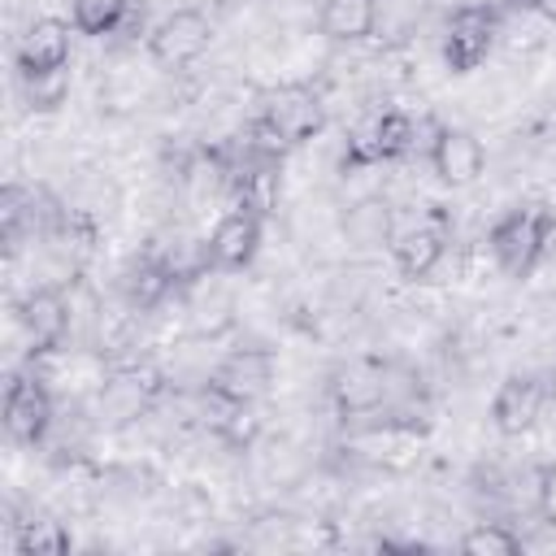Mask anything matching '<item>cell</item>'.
Masks as SVG:
<instances>
[{
	"instance_id": "cell-4",
	"label": "cell",
	"mask_w": 556,
	"mask_h": 556,
	"mask_svg": "<svg viewBox=\"0 0 556 556\" xmlns=\"http://www.w3.org/2000/svg\"><path fill=\"white\" fill-rule=\"evenodd\" d=\"M282 143H287V152L291 148H300V143H308L313 135H321V126H326V104H321V96L308 87V83H282V87H274V91H265L261 96V113H256Z\"/></svg>"
},
{
	"instance_id": "cell-8",
	"label": "cell",
	"mask_w": 556,
	"mask_h": 556,
	"mask_svg": "<svg viewBox=\"0 0 556 556\" xmlns=\"http://www.w3.org/2000/svg\"><path fill=\"white\" fill-rule=\"evenodd\" d=\"M261 222L265 217H256L248 208H226L204 239V269H213V274L248 269L261 252Z\"/></svg>"
},
{
	"instance_id": "cell-16",
	"label": "cell",
	"mask_w": 556,
	"mask_h": 556,
	"mask_svg": "<svg viewBox=\"0 0 556 556\" xmlns=\"http://www.w3.org/2000/svg\"><path fill=\"white\" fill-rule=\"evenodd\" d=\"M343 235L352 248L374 252V248H391L395 239V213L382 195H365L343 213Z\"/></svg>"
},
{
	"instance_id": "cell-11",
	"label": "cell",
	"mask_w": 556,
	"mask_h": 556,
	"mask_svg": "<svg viewBox=\"0 0 556 556\" xmlns=\"http://www.w3.org/2000/svg\"><path fill=\"white\" fill-rule=\"evenodd\" d=\"M543 404H547V387L534 378V374H508L500 387H495V400H491V421L504 439H517L526 430L539 426L543 417Z\"/></svg>"
},
{
	"instance_id": "cell-2",
	"label": "cell",
	"mask_w": 556,
	"mask_h": 556,
	"mask_svg": "<svg viewBox=\"0 0 556 556\" xmlns=\"http://www.w3.org/2000/svg\"><path fill=\"white\" fill-rule=\"evenodd\" d=\"M417 148V126L408 113L400 109H387V113H374L369 122H361L352 135H348V148H343V161L339 169L343 174H356V169H369V165H387V161H400Z\"/></svg>"
},
{
	"instance_id": "cell-9",
	"label": "cell",
	"mask_w": 556,
	"mask_h": 556,
	"mask_svg": "<svg viewBox=\"0 0 556 556\" xmlns=\"http://www.w3.org/2000/svg\"><path fill=\"white\" fill-rule=\"evenodd\" d=\"M17 326H22V334H26L35 356L56 352L65 343V334H70V300H65V291L56 282H48V287H35L30 295H22Z\"/></svg>"
},
{
	"instance_id": "cell-22",
	"label": "cell",
	"mask_w": 556,
	"mask_h": 556,
	"mask_svg": "<svg viewBox=\"0 0 556 556\" xmlns=\"http://www.w3.org/2000/svg\"><path fill=\"white\" fill-rule=\"evenodd\" d=\"M22 96H26V104L39 109V113L61 109L65 96H70V65L43 70V74H22Z\"/></svg>"
},
{
	"instance_id": "cell-15",
	"label": "cell",
	"mask_w": 556,
	"mask_h": 556,
	"mask_svg": "<svg viewBox=\"0 0 556 556\" xmlns=\"http://www.w3.org/2000/svg\"><path fill=\"white\" fill-rule=\"evenodd\" d=\"M174 282H178L174 261H165V256H156V252H139V256L126 261V269H122V278H117V291H122L126 308L148 313V308H156V304L174 291Z\"/></svg>"
},
{
	"instance_id": "cell-24",
	"label": "cell",
	"mask_w": 556,
	"mask_h": 556,
	"mask_svg": "<svg viewBox=\"0 0 556 556\" xmlns=\"http://www.w3.org/2000/svg\"><path fill=\"white\" fill-rule=\"evenodd\" d=\"M534 508L547 530H556V460L534 473Z\"/></svg>"
},
{
	"instance_id": "cell-13",
	"label": "cell",
	"mask_w": 556,
	"mask_h": 556,
	"mask_svg": "<svg viewBox=\"0 0 556 556\" xmlns=\"http://www.w3.org/2000/svg\"><path fill=\"white\" fill-rule=\"evenodd\" d=\"M70 26L74 22H61V17H35L17 48H13V61H17V78L22 74H43V70H61L70 65Z\"/></svg>"
},
{
	"instance_id": "cell-17",
	"label": "cell",
	"mask_w": 556,
	"mask_h": 556,
	"mask_svg": "<svg viewBox=\"0 0 556 556\" xmlns=\"http://www.w3.org/2000/svg\"><path fill=\"white\" fill-rule=\"evenodd\" d=\"M317 26H321V35L334 39V43H361V39H374V26H378V0H326Z\"/></svg>"
},
{
	"instance_id": "cell-1",
	"label": "cell",
	"mask_w": 556,
	"mask_h": 556,
	"mask_svg": "<svg viewBox=\"0 0 556 556\" xmlns=\"http://www.w3.org/2000/svg\"><path fill=\"white\" fill-rule=\"evenodd\" d=\"M556 213L552 208H508L491 226V256L504 269V278H530L539 261L547 256V235H552Z\"/></svg>"
},
{
	"instance_id": "cell-12",
	"label": "cell",
	"mask_w": 556,
	"mask_h": 556,
	"mask_svg": "<svg viewBox=\"0 0 556 556\" xmlns=\"http://www.w3.org/2000/svg\"><path fill=\"white\" fill-rule=\"evenodd\" d=\"M204 382H213V387L226 391L230 400L252 404V400L265 395L269 382H274V352H265V348H235V352H226V356L208 369Z\"/></svg>"
},
{
	"instance_id": "cell-21",
	"label": "cell",
	"mask_w": 556,
	"mask_h": 556,
	"mask_svg": "<svg viewBox=\"0 0 556 556\" xmlns=\"http://www.w3.org/2000/svg\"><path fill=\"white\" fill-rule=\"evenodd\" d=\"M17 552L22 556H61V552H70V530L52 517H39V521L30 517L17 526Z\"/></svg>"
},
{
	"instance_id": "cell-6",
	"label": "cell",
	"mask_w": 556,
	"mask_h": 556,
	"mask_svg": "<svg viewBox=\"0 0 556 556\" xmlns=\"http://www.w3.org/2000/svg\"><path fill=\"white\" fill-rule=\"evenodd\" d=\"M213 43V22L200 9H174L165 13L152 30H148V56L161 70H187L191 61H200Z\"/></svg>"
},
{
	"instance_id": "cell-26",
	"label": "cell",
	"mask_w": 556,
	"mask_h": 556,
	"mask_svg": "<svg viewBox=\"0 0 556 556\" xmlns=\"http://www.w3.org/2000/svg\"><path fill=\"white\" fill-rule=\"evenodd\" d=\"M500 9H508V13H534V0H500Z\"/></svg>"
},
{
	"instance_id": "cell-20",
	"label": "cell",
	"mask_w": 556,
	"mask_h": 556,
	"mask_svg": "<svg viewBox=\"0 0 556 556\" xmlns=\"http://www.w3.org/2000/svg\"><path fill=\"white\" fill-rule=\"evenodd\" d=\"M460 552L465 556H517L521 552V534L508 530L504 521H478L460 534Z\"/></svg>"
},
{
	"instance_id": "cell-10",
	"label": "cell",
	"mask_w": 556,
	"mask_h": 556,
	"mask_svg": "<svg viewBox=\"0 0 556 556\" xmlns=\"http://www.w3.org/2000/svg\"><path fill=\"white\" fill-rule=\"evenodd\" d=\"M426 156H430V169H434V178L443 187H469L486 169L482 139L473 130H465V126H434Z\"/></svg>"
},
{
	"instance_id": "cell-7",
	"label": "cell",
	"mask_w": 556,
	"mask_h": 556,
	"mask_svg": "<svg viewBox=\"0 0 556 556\" xmlns=\"http://www.w3.org/2000/svg\"><path fill=\"white\" fill-rule=\"evenodd\" d=\"M161 387H165V378L152 365H122V369H113L100 382V391H96V417L104 426H126V421L143 417L156 404Z\"/></svg>"
},
{
	"instance_id": "cell-5",
	"label": "cell",
	"mask_w": 556,
	"mask_h": 556,
	"mask_svg": "<svg viewBox=\"0 0 556 556\" xmlns=\"http://www.w3.org/2000/svg\"><path fill=\"white\" fill-rule=\"evenodd\" d=\"M52 430V391L43 387V378L35 369H17L9 374L4 387V434L17 447H39Z\"/></svg>"
},
{
	"instance_id": "cell-25",
	"label": "cell",
	"mask_w": 556,
	"mask_h": 556,
	"mask_svg": "<svg viewBox=\"0 0 556 556\" xmlns=\"http://www.w3.org/2000/svg\"><path fill=\"white\" fill-rule=\"evenodd\" d=\"M534 13H539L543 22H552V26H556V0H534Z\"/></svg>"
},
{
	"instance_id": "cell-14",
	"label": "cell",
	"mask_w": 556,
	"mask_h": 556,
	"mask_svg": "<svg viewBox=\"0 0 556 556\" xmlns=\"http://www.w3.org/2000/svg\"><path fill=\"white\" fill-rule=\"evenodd\" d=\"M443 252H447V222H443V213H434L430 222L408 226V230H400V235L391 239L395 269H400L408 282L430 278V274H434V265L443 261Z\"/></svg>"
},
{
	"instance_id": "cell-23",
	"label": "cell",
	"mask_w": 556,
	"mask_h": 556,
	"mask_svg": "<svg viewBox=\"0 0 556 556\" xmlns=\"http://www.w3.org/2000/svg\"><path fill=\"white\" fill-rule=\"evenodd\" d=\"M26 222H35V191L22 187V182H9L0 191V230H4L9 248H17V235H22Z\"/></svg>"
},
{
	"instance_id": "cell-27",
	"label": "cell",
	"mask_w": 556,
	"mask_h": 556,
	"mask_svg": "<svg viewBox=\"0 0 556 556\" xmlns=\"http://www.w3.org/2000/svg\"><path fill=\"white\" fill-rule=\"evenodd\" d=\"M547 256L556 261V222H552V235H547Z\"/></svg>"
},
{
	"instance_id": "cell-19",
	"label": "cell",
	"mask_w": 556,
	"mask_h": 556,
	"mask_svg": "<svg viewBox=\"0 0 556 556\" xmlns=\"http://www.w3.org/2000/svg\"><path fill=\"white\" fill-rule=\"evenodd\" d=\"M130 0H70V22L78 35H113L126 22Z\"/></svg>"
},
{
	"instance_id": "cell-3",
	"label": "cell",
	"mask_w": 556,
	"mask_h": 556,
	"mask_svg": "<svg viewBox=\"0 0 556 556\" xmlns=\"http://www.w3.org/2000/svg\"><path fill=\"white\" fill-rule=\"evenodd\" d=\"M500 4H456L443 26V61L452 74H473L500 35Z\"/></svg>"
},
{
	"instance_id": "cell-18",
	"label": "cell",
	"mask_w": 556,
	"mask_h": 556,
	"mask_svg": "<svg viewBox=\"0 0 556 556\" xmlns=\"http://www.w3.org/2000/svg\"><path fill=\"white\" fill-rule=\"evenodd\" d=\"M434 0H378V26H374V39L382 48H400L417 35V26L430 17Z\"/></svg>"
}]
</instances>
